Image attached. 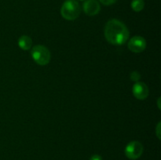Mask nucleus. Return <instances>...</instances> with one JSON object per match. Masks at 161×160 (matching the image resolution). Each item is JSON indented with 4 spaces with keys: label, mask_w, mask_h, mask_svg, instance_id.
<instances>
[{
    "label": "nucleus",
    "mask_w": 161,
    "mask_h": 160,
    "mask_svg": "<svg viewBox=\"0 0 161 160\" xmlns=\"http://www.w3.org/2000/svg\"><path fill=\"white\" fill-rule=\"evenodd\" d=\"M105 37L109 43L120 45L129 39V31L127 26L117 19H111L105 27Z\"/></svg>",
    "instance_id": "nucleus-1"
},
{
    "label": "nucleus",
    "mask_w": 161,
    "mask_h": 160,
    "mask_svg": "<svg viewBox=\"0 0 161 160\" xmlns=\"http://www.w3.org/2000/svg\"><path fill=\"white\" fill-rule=\"evenodd\" d=\"M80 12V4L75 0H66L61 8V16L68 20H74L78 18Z\"/></svg>",
    "instance_id": "nucleus-2"
},
{
    "label": "nucleus",
    "mask_w": 161,
    "mask_h": 160,
    "mask_svg": "<svg viewBox=\"0 0 161 160\" xmlns=\"http://www.w3.org/2000/svg\"><path fill=\"white\" fill-rule=\"evenodd\" d=\"M31 54L35 62L42 66L48 64L51 57L50 50L42 45H35L31 49Z\"/></svg>",
    "instance_id": "nucleus-3"
},
{
    "label": "nucleus",
    "mask_w": 161,
    "mask_h": 160,
    "mask_svg": "<svg viewBox=\"0 0 161 160\" xmlns=\"http://www.w3.org/2000/svg\"><path fill=\"white\" fill-rule=\"evenodd\" d=\"M124 152L126 156L130 159H138L143 153V145L139 141H131L126 146Z\"/></svg>",
    "instance_id": "nucleus-4"
},
{
    "label": "nucleus",
    "mask_w": 161,
    "mask_h": 160,
    "mask_svg": "<svg viewBox=\"0 0 161 160\" xmlns=\"http://www.w3.org/2000/svg\"><path fill=\"white\" fill-rule=\"evenodd\" d=\"M146 41L142 36H134L128 42V49L133 53H142L146 50Z\"/></svg>",
    "instance_id": "nucleus-5"
},
{
    "label": "nucleus",
    "mask_w": 161,
    "mask_h": 160,
    "mask_svg": "<svg viewBox=\"0 0 161 160\" xmlns=\"http://www.w3.org/2000/svg\"><path fill=\"white\" fill-rule=\"evenodd\" d=\"M132 91H133V94L135 98L141 100H146L149 93L147 85L142 82H136L134 84Z\"/></svg>",
    "instance_id": "nucleus-6"
},
{
    "label": "nucleus",
    "mask_w": 161,
    "mask_h": 160,
    "mask_svg": "<svg viewBox=\"0 0 161 160\" xmlns=\"http://www.w3.org/2000/svg\"><path fill=\"white\" fill-rule=\"evenodd\" d=\"M83 11L87 16H95L100 12L101 6L97 0H86L83 6Z\"/></svg>",
    "instance_id": "nucleus-7"
},
{
    "label": "nucleus",
    "mask_w": 161,
    "mask_h": 160,
    "mask_svg": "<svg viewBox=\"0 0 161 160\" xmlns=\"http://www.w3.org/2000/svg\"><path fill=\"white\" fill-rule=\"evenodd\" d=\"M18 45L21 50H28L31 48L32 40L28 35H22L18 40Z\"/></svg>",
    "instance_id": "nucleus-8"
},
{
    "label": "nucleus",
    "mask_w": 161,
    "mask_h": 160,
    "mask_svg": "<svg viewBox=\"0 0 161 160\" xmlns=\"http://www.w3.org/2000/svg\"><path fill=\"white\" fill-rule=\"evenodd\" d=\"M145 3L143 0H133L131 2V8L135 12H140L144 9Z\"/></svg>",
    "instance_id": "nucleus-9"
},
{
    "label": "nucleus",
    "mask_w": 161,
    "mask_h": 160,
    "mask_svg": "<svg viewBox=\"0 0 161 160\" xmlns=\"http://www.w3.org/2000/svg\"><path fill=\"white\" fill-rule=\"evenodd\" d=\"M130 78L132 81L138 82V80L141 78V75H140V73L138 72L135 71V72H131V74H130Z\"/></svg>",
    "instance_id": "nucleus-10"
},
{
    "label": "nucleus",
    "mask_w": 161,
    "mask_h": 160,
    "mask_svg": "<svg viewBox=\"0 0 161 160\" xmlns=\"http://www.w3.org/2000/svg\"><path fill=\"white\" fill-rule=\"evenodd\" d=\"M99 1L105 6H110V5L114 4L117 0H99Z\"/></svg>",
    "instance_id": "nucleus-11"
},
{
    "label": "nucleus",
    "mask_w": 161,
    "mask_h": 160,
    "mask_svg": "<svg viewBox=\"0 0 161 160\" xmlns=\"http://www.w3.org/2000/svg\"><path fill=\"white\" fill-rule=\"evenodd\" d=\"M90 160H102V158L99 155H94L91 157Z\"/></svg>",
    "instance_id": "nucleus-12"
},
{
    "label": "nucleus",
    "mask_w": 161,
    "mask_h": 160,
    "mask_svg": "<svg viewBox=\"0 0 161 160\" xmlns=\"http://www.w3.org/2000/svg\"><path fill=\"white\" fill-rule=\"evenodd\" d=\"M160 122H159L158 125H157V136H158L159 139H160Z\"/></svg>",
    "instance_id": "nucleus-13"
}]
</instances>
